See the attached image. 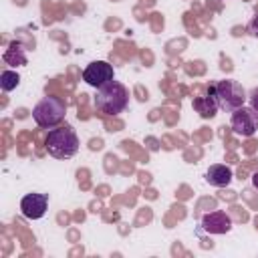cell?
I'll return each mask as SVG.
<instances>
[{
    "instance_id": "obj_1",
    "label": "cell",
    "mask_w": 258,
    "mask_h": 258,
    "mask_svg": "<svg viewBox=\"0 0 258 258\" xmlns=\"http://www.w3.org/2000/svg\"><path fill=\"white\" fill-rule=\"evenodd\" d=\"M95 105L105 115H119L129 105V91H127L125 85H121L119 81L113 79L111 83H107V85L97 89Z\"/></svg>"
},
{
    "instance_id": "obj_2",
    "label": "cell",
    "mask_w": 258,
    "mask_h": 258,
    "mask_svg": "<svg viewBox=\"0 0 258 258\" xmlns=\"http://www.w3.org/2000/svg\"><path fill=\"white\" fill-rule=\"evenodd\" d=\"M44 149L48 151V155L56 159H71L79 151V137L75 129L69 125L48 129V135L44 139Z\"/></svg>"
},
{
    "instance_id": "obj_3",
    "label": "cell",
    "mask_w": 258,
    "mask_h": 258,
    "mask_svg": "<svg viewBox=\"0 0 258 258\" xmlns=\"http://www.w3.org/2000/svg\"><path fill=\"white\" fill-rule=\"evenodd\" d=\"M67 113V103L58 97H42L34 109H32V119L38 127L42 129H54Z\"/></svg>"
},
{
    "instance_id": "obj_4",
    "label": "cell",
    "mask_w": 258,
    "mask_h": 258,
    "mask_svg": "<svg viewBox=\"0 0 258 258\" xmlns=\"http://www.w3.org/2000/svg\"><path fill=\"white\" fill-rule=\"evenodd\" d=\"M216 87V97L220 103V109H224L226 113H232L236 109H240L246 101V91L244 87L234 81V79H222L218 83H214Z\"/></svg>"
},
{
    "instance_id": "obj_5",
    "label": "cell",
    "mask_w": 258,
    "mask_h": 258,
    "mask_svg": "<svg viewBox=\"0 0 258 258\" xmlns=\"http://www.w3.org/2000/svg\"><path fill=\"white\" fill-rule=\"evenodd\" d=\"M232 131L240 137H252L258 131V113L252 107H240L236 111H232V119H230Z\"/></svg>"
},
{
    "instance_id": "obj_6",
    "label": "cell",
    "mask_w": 258,
    "mask_h": 258,
    "mask_svg": "<svg viewBox=\"0 0 258 258\" xmlns=\"http://www.w3.org/2000/svg\"><path fill=\"white\" fill-rule=\"evenodd\" d=\"M113 79H115V71H113V64L107 60H93L83 71V81L95 89L111 83Z\"/></svg>"
},
{
    "instance_id": "obj_7",
    "label": "cell",
    "mask_w": 258,
    "mask_h": 258,
    "mask_svg": "<svg viewBox=\"0 0 258 258\" xmlns=\"http://www.w3.org/2000/svg\"><path fill=\"white\" fill-rule=\"evenodd\" d=\"M46 208H48V196L46 194H34L32 191L20 200L22 216L28 220H40L46 214Z\"/></svg>"
},
{
    "instance_id": "obj_8",
    "label": "cell",
    "mask_w": 258,
    "mask_h": 258,
    "mask_svg": "<svg viewBox=\"0 0 258 258\" xmlns=\"http://www.w3.org/2000/svg\"><path fill=\"white\" fill-rule=\"evenodd\" d=\"M202 228L204 232L208 234H226L232 230V218L226 214V212H210V214H204L202 218Z\"/></svg>"
},
{
    "instance_id": "obj_9",
    "label": "cell",
    "mask_w": 258,
    "mask_h": 258,
    "mask_svg": "<svg viewBox=\"0 0 258 258\" xmlns=\"http://www.w3.org/2000/svg\"><path fill=\"white\" fill-rule=\"evenodd\" d=\"M191 105H194V109H196V113H198L200 117L212 119V117L218 113V109H220V103H218V97H216V87L210 85V87H208V95L196 97Z\"/></svg>"
},
{
    "instance_id": "obj_10",
    "label": "cell",
    "mask_w": 258,
    "mask_h": 258,
    "mask_svg": "<svg viewBox=\"0 0 258 258\" xmlns=\"http://www.w3.org/2000/svg\"><path fill=\"white\" fill-rule=\"evenodd\" d=\"M234 173H232V167L230 165H224V163H214L208 167L206 171V181L210 185H216V187H226L230 185Z\"/></svg>"
},
{
    "instance_id": "obj_11",
    "label": "cell",
    "mask_w": 258,
    "mask_h": 258,
    "mask_svg": "<svg viewBox=\"0 0 258 258\" xmlns=\"http://www.w3.org/2000/svg\"><path fill=\"white\" fill-rule=\"evenodd\" d=\"M4 62L10 64V67H22V64H26V48H24V44L18 42V40H12L10 46L4 52Z\"/></svg>"
},
{
    "instance_id": "obj_12",
    "label": "cell",
    "mask_w": 258,
    "mask_h": 258,
    "mask_svg": "<svg viewBox=\"0 0 258 258\" xmlns=\"http://www.w3.org/2000/svg\"><path fill=\"white\" fill-rule=\"evenodd\" d=\"M18 83H20V77H18V73L16 71H2V75H0V87H2V91H14L16 87H18Z\"/></svg>"
},
{
    "instance_id": "obj_13",
    "label": "cell",
    "mask_w": 258,
    "mask_h": 258,
    "mask_svg": "<svg viewBox=\"0 0 258 258\" xmlns=\"http://www.w3.org/2000/svg\"><path fill=\"white\" fill-rule=\"evenodd\" d=\"M248 97H250V107L258 113V87H254V89L250 91V95H248Z\"/></svg>"
},
{
    "instance_id": "obj_14",
    "label": "cell",
    "mask_w": 258,
    "mask_h": 258,
    "mask_svg": "<svg viewBox=\"0 0 258 258\" xmlns=\"http://www.w3.org/2000/svg\"><path fill=\"white\" fill-rule=\"evenodd\" d=\"M248 32H250L252 36L258 38V14H254V18L250 20V24H248Z\"/></svg>"
},
{
    "instance_id": "obj_15",
    "label": "cell",
    "mask_w": 258,
    "mask_h": 258,
    "mask_svg": "<svg viewBox=\"0 0 258 258\" xmlns=\"http://www.w3.org/2000/svg\"><path fill=\"white\" fill-rule=\"evenodd\" d=\"M252 185L258 189V171H256V173H252Z\"/></svg>"
}]
</instances>
